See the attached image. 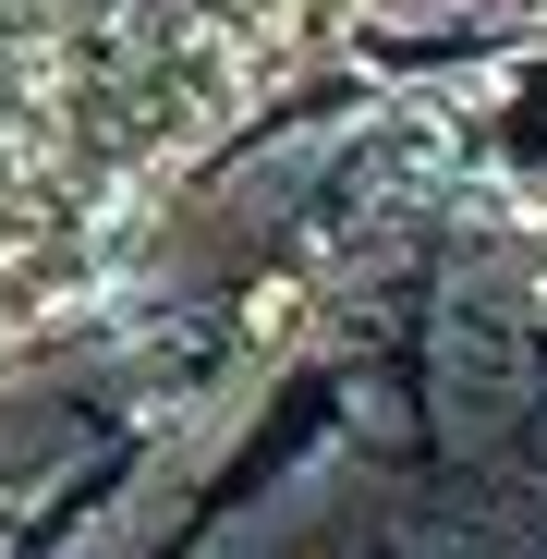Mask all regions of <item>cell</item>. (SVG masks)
I'll use <instances>...</instances> for the list:
<instances>
[{"instance_id":"1","label":"cell","mask_w":547,"mask_h":559,"mask_svg":"<svg viewBox=\"0 0 547 559\" xmlns=\"http://www.w3.org/2000/svg\"><path fill=\"white\" fill-rule=\"evenodd\" d=\"M281 0H0V293L182 170Z\"/></svg>"}]
</instances>
